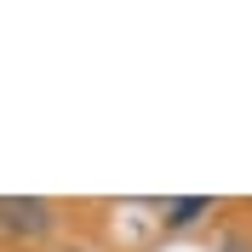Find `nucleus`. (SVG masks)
Here are the masks:
<instances>
[{
	"instance_id": "nucleus-1",
	"label": "nucleus",
	"mask_w": 252,
	"mask_h": 252,
	"mask_svg": "<svg viewBox=\"0 0 252 252\" xmlns=\"http://www.w3.org/2000/svg\"><path fill=\"white\" fill-rule=\"evenodd\" d=\"M52 229V201L40 195H0V235L6 241H34Z\"/></svg>"
},
{
	"instance_id": "nucleus-2",
	"label": "nucleus",
	"mask_w": 252,
	"mask_h": 252,
	"mask_svg": "<svg viewBox=\"0 0 252 252\" xmlns=\"http://www.w3.org/2000/svg\"><path fill=\"white\" fill-rule=\"evenodd\" d=\"M206 206H212L206 195H184V201H160V218L172 223V229H184V223H195V218H201Z\"/></svg>"
},
{
	"instance_id": "nucleus-3",
	"label": "nucleus",
	"mask_w": 252,
	"mask_h": 252,
	"mask_svg": "<svg viewBox=\"0 0 252 252\" xmlns=\"http://www.w3.org/2000/svg\"><path fill=\"white\" fill-rule=\"evenodd\" d=\"M223 252H252V247H247L241 235H229V241H223Z\"/></svg>"
},
{
	"instance_id": "nucleus-4",
	"label": "nucleus",
	"mask_w": 252,
	"mask_h": 252,
	"mask_svg": "<svg viewBox=\"0 0 252 252\" xmlns=\"http://www.w3.org/2000/svg\"><path fill=\"white\" fill-rule=\"evenodd\" d=\"M69 252H86V247H69Z\"/></svg>"
}]
</instances>
